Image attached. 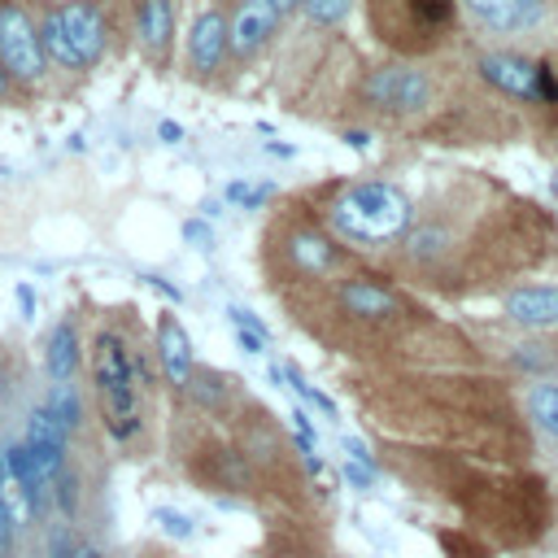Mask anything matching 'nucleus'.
Wrapping results in <instances>:
<instances>
[{"label":"nucleus","mask_w":558,"mask_h":558,"mask_svg":"<svg viewBox=\"0 0 558 558\" xmlns=\"http://www.w3.org/2000/svg\"><path fill=\"white\" fill-rule=\"evenodd\" d=\"M558 266V209L493 170L445 166L414 196V222L375 266L410 292L466 301Z\"/></svg>","instance_id":"obj_1"},{"label":"nucleus","mask_w":558,"mask_h":558,"mask_svg":"<svg viewBox=\"0 0 558 558\" xmlns=\"http://www.w3.org/2000/svg\"><path fill=\"white\" fill-rule=\"evenodd\" d=\"M331 126H362L410 148H510L532 140L527 118L497 96L462 48L427 61L357 57L331 109Z\"/></svg>","instance_id":"obj_2"},{"label":"nucleus","mask_w":558,"mask_h":558,"mask_svg":"<svg viewBox=\"0 0 558 558\" xmlns=\"http://www.w3.org/2000/svg\"><path fill=\"white\" fill-rule=\"evenodd\" d=\"M87 388L96 405V427L126 458H148L157 445V353L144 340L135 310H109L87 336Z\"/></svg>","instance_id":"obj_3"},{"label":"nucleus","mask_w":558,"mask_h":558,"mask_svg":"<svg viewBox=\"0 0 558 558\" xmlns=\"http://www.w3.org/2000/svg\"><path fill=\"white\" fill-rule=\"evenodd\" d=\"M323 231L366 266H379L414 222V192L388 170L327 174L292 192Z\"/></svg>","instance_id":"obj_4"},{"label":"nucleus","mask_w":558,"mask_h":558,"mask_svg":"<svg viewBox=\"0 0 558 558\" xmlns=\"http://www.w3.org/2000/svg\"><path fill=\"white\" fill-rule=\"evenodd\" d=\"M52 87L74 92L131 52V0H35Z\"/></svg>","instance_id":"obj_5"},{"label":"nucleus","mask_w":558,"mask_h":558,"mask_svg":"<svg viewBox=\"0 0 558 558\" xmlns=\"http://www.w3.org/2000/svg\"><path fill=\"white\" fill-rule=\"evenodd\" d=\"M366 262L353 257L344 244H336L323 231V222L292 192L270 205V214L257 231V270H262V283L270 296L301 292V288L353 275Z\"/></svg>","instance_id":"obj_6"},{"label":"nucleus","mask_w":558,"mask_h":558,"mask_svg":"<svg viewBox=\"0 0 558 558\" xmlns=\"http://www.w3.org/2000/svg\"><path fill=\"white\" fill-rule=\"evenodd\" d=\"M357 13L379 57L427 61L462 48L458 0H357Z\"/></svg>","instance_id":"obj_7"},{"label":"nucleus","mask_w":558,"mask_h":558,"mask_svg":"<svg viewBox=\"0 0 558 558\" xmlns=\"http://www.w3.org/2000/svg\"><path fill=\"white\" fill-rule=\"evenodd\" d=\"M462 44L549 57L558 48V0H458Z\"/></svg>","instance_id":"obj_8"},{"label":"nucleus","mask_w":558,"mask_h":558,"mask_svg":"<svg viewBox=\"0 0 558 558\" xmlns=\"http://www.w3.org/2000/svg\"><path fill=\"white\" fill-rule=\"evenodd\" d=\"M222 4H227L231 70L240 83L244 74H253L283 48V39L301 13V0H222Z\"/></svg>","instance_id":"obj_9"},{"label":"nucleus","mask_w":558,"mask_h":558,"mask_svg":"<svg viewBox=\"0 0 558 558\" xmlns=\"http://www.w3.org/2000/svg\"><path fill=\"white\" fill-rule=\"evenodd\" d=\"M0 65L13 74V83L39 105L44 96H57L52 70L39 39V4L35 0H0Z\"/></svg>","instance_id":"obj_10"},{"label":"nucleus","mask_w":558,"mask_h":558,"mask_svg":"<svg viewBox=\"0 0 558 558\" xmlns=\"http://www.w3.org/2000/svg\"><path fill=\"white\" fill-rule=\"evenodd\" d=\"M179 78L201 87V92H235V70H231V39H227V4L209 0L179 48Z\"/></svg>","instance_id":"obj_11"},{"label":"nucleus","mask_w":558,"mask_h":558,"mask_svg":"<svg viewBox=\"0 0 558 558\" xmlns=\"http://www.w3.org/2000/svg\"><path fill=\"white\" fill-rule=\"evenodd\" d=\"M174 48H179V0H131V52L153 74H170Z\"/></svg>","instance_id":"obj_12"},{"label":"nucleus","mask_w":558,"mask_h":558,"mask_svg":"<svg viewBox=\"0 0 558 558\" xmlns=\"http://www.w3.org/2000/svg\"><path fill=\"white\" fill-rule=\"evenodd\" d=\"M501 323L519 336L558 340V279H527L501 292Z\"/></svg>","instance_id":"obj_13"},{"label":"nucleus","mask_w":558,"mask_h":558,"mask_svg":"<svg viewBox=\"0 0 558 558\" xmlns=\"http://www.w3.org/2000/svg\"><path fill=\"white\" fill-rule=\"evenodd\" d=\"M83 362H87V344L78 331V314L65 310L44 336V384H78Z\"/></svg>","instance_id":"obj_14"},{"label":"nucleus","mask_w":558,"mask_h":558,"mask_svg":"<svg viewBox=\"0 0 558 558\" xmlns=\"http://www.w3.org/2000/svg\"><path fill=\"white\" fill-rule=\"evenodd\" d=\"M153 353H157V371H161V384L170 388V397L187 384L196 357H192V340H187V327L179 323L174 310H161L157 314V327H153Z\"/></svg>","instance_id":"obj_15"},{"label":"nucleus","mask_w":558,"mask_h":558,"mask_svg":"<svg viewBox=\"0 0 558 558\" xmlns=\"http://www.w3.org/2000/svg\"><path fill=\"white\" fill-rule=\"evenodd\" d=\"M353 13H357V0H301V13L292 26L305 35H344Z\"/></svg>","instance_id":"obj_16"},{"label":"nucleus","mask_w":558,"mask_h":558,"mask_svg":"<svg viewBox=\"0 0 558 558\" xmlns=\"http://www.w3.org/2000/svg\"><path fill=\"white\" fill-rule=\"evenodd\" d=\"M523 414L527 423L558 445V379H541V384H527L523 388Z\"/></svg>","instance_id":"obj_17"},{"label":"nucleus","mask_w":558,"mask_h":558,"mask_svg":"<svg viewBox=\"0 0 558 558\" xmlns=\"http://www.w3.org/2000/svg\"><path fill=\"white\" fill-rule=\"evenodd\" d=\"M270 379H275V384H288V388H292L301 401H310V405H318L327 418H336V401H331L323 388H314V384H310V379H305V375H301L292 362H270Z\"/></svg>","instance_id":"obj_18"},{"label":"nucleus","mask_w":558,"mask_h":558,"mask_svg":"<svg viewBox=\"0 0 558 558\" xmlns=\"http://www.w3.org/2000/svg\"><path fill=\"white\" fill-rule=\"evenodd\" d=\"M153 523H157L166 536H174V541H192V536H196V523H192L183 510H174V506H157V510H153Z\"/></svg>","instance_id":"obj_19"},{"label":"nucleus","mask_w":558,"mask_h":558,"mask_svg":"<svg viewBox=\"0 0 558 558\" xmlns=\"http://www.w3.org/2000/svg\"><path fill=\"white\" fill-rule=\"evenodd\" d=\"M0 558H17V519H13L9 493H0Z\"/></svg>","instance_id":"obj_20"},{"label":"nucleus","mask_w":558,"mask_h":558,"mask_svg":"<svg viewBox=\"0 0 558 558\" xmlns=\"http://www.w3.org/2000/svg\"><path fill=\"white\" fill-rule=\"evenodd\" d=\"M31 105H35V100H31V96L13 83V74L0 65V109H31Z\"/></svg>","instance_id":"obj_21"},{"label":"nucleus","mask_w":558,"mask_h":558,"mask_svg":"<svg viewBox=\"0 0 558 558\" xmlns=\"http://www.w3.org/2000/svg\"><path fill=\"white\" fill-rule=\"evenodd\" d=\"M227 318H231V327H244V331H257V336H270L266 331V323L253 314V310H240V305H227Z\"/></svg>","instance_id":"obj_22"},{"label":"nucleus","mask_w":558,"mask_h":558,"mask_svg":"<svg viewBox=\"0 0 558 558\" xmlns=\"http://www.w3.org/2000/svg\"><path fill=\"white\" fill-rule=\"evenodd\" d=\"M183 235H187L196 248H209V244H214V227L201 222V218H187V222H183Z\"/></svg>","instance_id":"obj_23"},{"label":"nucleus","mask_w":558,"mask_h":558,"mask_svg":"<svg viewBox=\"0 0 558 558\" xmlns=\"http://www.w3.org/2000/svg\"><path fill=\"white\" fill-rule=\"evenodd\" d=\"M140 279H144V283H148V288H153V292H161V296H166V301H174V305H179V301H183V292H179V288H174V283H166V279H161V275H140Z\"/></svg>","instance_id":"obj_24"},{"label":"nucleus","mask_w":558,"mask_h":558,"mask_svg":"<svg viewBox=\"0 0 558 558\" xmlns=\"http://www.w3.org/2000/svg\"><path fill=\"white\" fill-rule=\"evenodd\" d=\"M13 296H17V310H22V318H35V288H31L26 279L13 288Z\"/></svg>","instance_id":"obj_25"},{"label":"nucleus","mask_w":558,"mask_h":558,"mask_svg":"<svg viewBox=\"0 0 558 558\" xmlns=\"http://www.w3.org/2000/svg\"><path fill=\"white\" fill-rule=\"evenodd\" d=\"M235 344H240L244 353H266V336H257V331H244V327H235Z\"/></svg>","instance_id":"obj_26"},{"label":"nucleus","mask_w":558,"mask_h":558,"mask_svg":"<svg viewBox=\"0 0 558 558\" xmlns=\"http://www.w3.org/2000/svg\"><path fill=\"white\" fill-rule=\"evenodd\" d=\"M344 480H349L353 488H371L375 471H366V466H357V462H344Z\"/></svg>","instance_id":"obj_27"},{"label":"nucleus","mask_w":558,"mask_h":558,"mask_svg":"<svg viewBox=\"0 0 558 558\" xmlns=\"http://www.w3.org/2000/svg\"><path fill=\"white\" fill-rule=\"evenodd\" d=\"M179 135H183L179 122H161V140H166V144H179Z\"/></svg>","instance_id":"obj_28"}]
</instances>
